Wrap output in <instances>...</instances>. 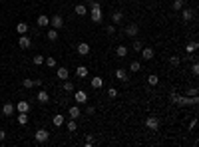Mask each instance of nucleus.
Segmentation results:
<instances>
[{"label": "nucleus", "instance_id": "f257e3e1", "mask_svg": "<svg viewBox=\"0 0 199 147\" xmlns=\"http://www.w3.org/2000/svg\"><path fill=\"white\" fill-rule=\"evenodd\" d=\"M124 34L128 36V38H135V36L139 34V24L137 22H129L128 26L124 28Z\"/></svg>", "mask_w": 199, "mask_h": 147}, {"label": "nucleus", "instance_id": "f03ea898", "mask_svg": "<svg viewBox=\"0 0 199 147\" xmlns=\"http://www.w3.org/2000/svg\"><path fill=\"white\" fill-rule=\"evenodd\" d=\"M34 139H36V143H46V141L50 139V131L48 129H38V131L34 133Z\"/></svg>", "mask_w": 199, "mask_h": 147}, {"label": "nucleus", "instance_id": "7ed1b4c3", "mask_svg": "<svg viewBox=\"0 0 199 147\" xmlns=\"http://www.w3.org/2000/svg\"><path fill=\"white\" fill-rule=\"evenodd\" d=\"M76 52H78V56H88V54H90V44L80 42V44L76 46Z\"/></svg>", "mask_w": 199, "mask_h": 147}, {"label": "nucleus", "instance_id": "20e7f679", "mask_svg": "<svg viewBox=\"0 0 199 147\" xmlns=\"http://www.w3.org/2000/svg\"><path fill=\"white\" fill-rule=\"evenodd\" d=\"M18 46H20L22 50H28V48L32 46V40H30V38H28L26 34H20V38H18Z\"/></svg>", "mask_w": 199, "mask_h": 147}, {"label": "nucleus", "instance_id": "39448f33", "mask_svg": "<svg viewBox=\"0 0 199 147\" xmlns=\"http://www.w3.org/2000/svg\"><path fill=\"white\" fill-rule=\"evenodd\" d=\"M181 16H183L185 22H191V20L195 18V10H191V8H181Z\"/></svg>", "mask_w": 199, "mask_h": 147}, {"label": "nucleus", "instance_id": "423d86ee", "mask_svg": "<svg viewBox=\"0 0 199 147\" xmlns=\"http://www.w3.org/2000/svg\"><path fill=\"white\" fill-rule=\"evenodd\" d=\"M50 26L54 28V30H60L62 26H64V20H62V16H54V18H50Z\"/></svg>", "mask_w": 199, "mask_h": 147}, {"label": "nucleus", "instance_id": "0eeeda50", "mask_svg": "<svg viewBox=\"0 0 199 147\" xmlns=\"http://www.w3.org/2000/svg\"><path fill=\"white\" fill-rule=\"evenodd\" d=\"M145 125H147L149 129H153V131H155V129L159 127V119H157L155 115H149V117L145 119Z\"/></svg>", "mask_w": 199, "mask_h": 147}, {"label": "nucleus", "instance_id": "6e6552de", "mask_svg": "<svg viewBox=\"0 0 199 147\" xmlns=\"http://www.w3.org/2000/svg\"><path fill=\"white\" fill-rule=\"evenodd\" d=\"M36 24H38L40 28H48V26H50V18H48L46 14H40V16H38V20H36Z\"/></svg>", "mask_w": 199, "mask_h": 147}, {"label": "nucleus", "instance_id": "1a4fd4ad", "mask_svg": "<svg viewBox=\"0 0 199 147\" xmlns=\"http://www.w3.org/2000/svg\"><path fill=\"white\" fill-rule=\"evenodd\" d=\"M139 54H141L143 60H153V50H151V48H145V46H143Z\"/></svg>", "mask_w": 199, "mask_h": 147}, {"label": "nucleus", "instance_id": "9d476101", "mask_svg": "<svg viewBox=\"0 0 199 147\" xmlns=\"http://www.w3.org/2000/svg\"><path fill=\"white\" fill-rule=\"evenodd\" d=\"M76 102H78V103H86L88 102V94L84 90H78V91H76Z\"/></svg>", "mask_w": 199, "mask_h": 147}, {"label": "nucleus", "instance_id": "9b49d317", "mask_svg": "<svg viewBox=\"0 0 199 147\" xmlns=\"http://www.w3.org/2000/svg\"><path fill=\"white\" fill-rule=\"evenodd\" d=\"M92 22H101V8H92Z\"/></svg>", "mask_w": 199, "mask_h": 147}, {"label": "nucleus", "instance_id": "f8f14e48", "mask_svg": "<svg viewBox=\"0 0 199 147\" xmlns=\"http://www.w3.org/2000/svg\"><path fill=\"white\" fill-rule=\"evenodd\" d=\"M56 75H58V79H62V82H64V79L70 78V72H68L66 68H58L56 70Z\"/></svg>", "mask_w": 199, "mask_h": 147}, {"label": "nucleus", "instance_id": "ddd939ff", "mask_svg": "<svg viewBox=\"0 0 199 147\" xmlns=\"http://www.w3.org/2000/svg\"><path fill=\"white\" fill-rule=\"evenodd\" d=\"M197 48H199V42H197V40H193V42H189V44H185V52H187V54H193Z\"/></svg>", "mask_w": 199, "mask_h": 147}, {"label": "nucleus", "instance_id": "4468645a", "mask_svg": "<svg viewBox=\"0 0 199 147\" xmlns=\"http://www.w3.org/2000/svg\"><path fill=\"white\" fill-rule=\"evenodd\" d=\"M16 110H18V113L20 111L28 113V111H30V103H28V102H18V103H16Z\"/></svg>", "mask_w": 199, "mask_h": 147}, {"label": "nucleus", "instance_id": "2eb2a0df", "mask_svg": "<svg viewBox=\"0 0 199 147\" xmlns=\"http://www.w3.org/2000/svg\"><path fill=\"white\" fill-rule=\"evenodd\" d=\"M88 74H90V72H88V68H86V66H78V68H76V75H78V78H88Z\"/></svg>", "mask_w": 199, "mask_h": 147}, {"label": "nucleus", "instance_id": "dca6fc26", "mask_svg": "<svg viewBox=\"0 0 199 147\" xmlns=\"http://www.w3.org/2000/svg\"><path fill=\"white\" fill-rule=\"evenodd\" d=\"M68 113H70L72 119H78V117L82 115V111H80V107H78V106H72L70 110H68Z\"/></svg>", "mask_w": 199, "mask_h": 147}, {"label": "nucleus", "instance_id": "f3484780", "mask_svg": "<svg viewBox=\"0 0 199 147\" xmlns=\"http://www.w3.org/2000/svg\"><path fill=\"white\" fill-rule=\"evenodd\" d=\"M52 123L56 125V127H62V125H64V115H62V113H56V115L52 117Z\"/></svg>", "mask_w": 199, "mask_h": 147}, {"label": "nucleus", "instance_id": "a211bd4d", "mask_svg": "<svg viewBox=\"0 0 199 147\" xmlns=\"http://www.w3.org/2000/svg\"><path fill=\"white\" fill-rule=\"evenodd\" d=\"M121 20H124V12L116 10V12L112 14V22H113V24H121Z\"/></svg>", "mask_w": 199, "mask_h": 147}, {"label": "nucleus", "instance_id": "6ab92c4d", "mask_svg": "<svg viewBox=\"0 0 199 147\" xmlns=\"http://www.w3.org/2000/svg\"><path fill=\"white\" fill-rule=\"evenodd\" d=\"M101 86H104V79H101L100 75H94V78H92V87H94V90H100Z\"/></svg>", "mask_w": 199, "mask_h": 147}, {"label": "nucleus", "instance_id": "aec40b11", "mask_svg": "<svg viewBox=\"0 0 199 147\" xmlns=\"http://www.w3.org/2000/svg\"><path fill=\"white\" fill-rule=\"evenodd\" d=\"M14 110H16V107L12 106V103H4V106H2V113H4V115H12Z\"/></svg>", "mask_w": 199, "mask_h": 147}, {"label": "nucleus", "instance_id": "412c9836", "mask_svg": "<svg viewBox=\"0 0 199 147\" xmlns=\"http://www.w3.org/2000/svg\"><path fill=\"white\" fill-rule=\"evenodd\" d=\"M116 56L117 58H125L128 56V48H125V46H117L116 48Z\"/></svg>", "mask_w": 199, "mask_h": 147}, {"label": "nucleus", "instance_id": "4be33fe9", "mask_svg": "<svg viewBox=\"0 0 199 147\" xmlns=\"http://www.w3.org/2000/svg\"><path fill=\"white\" fill-rule=\"evenodd\" d=\"M183 6H185L183 0H173V2H171V10H175V12H179Z\"/></svg>", "mask_w": 199, "mask_h": 147}, {"label": "nucleus", "instance_id": "5701e85b", "mask_svg": "<svg viewBox=\"0 0 199 147\" xmlns=\"http://www.w3.org/2000/svg\"><path fill=\"white\" fill-rule=\"evenodd\" d=\"M86 12H88L86 4H78V6H76V14L78 16H86Z\"/></svg>", "mask_w": 199, "mask_h": 147}, {"label": "nucleus", "instance_id": "b1692460", "mask_svg": "<svg viewBox=\"0 0 199 147\" xmlns=\"http://www.w3.org/2000/svg\"><path fill=\"white\" fill-rule=\"evenodd\" d=\"M16 32H18V34H26V32H28V24L26 22H20L18 26H16Z\"/></svg>", "mask_w": 199, "mask_h": 147}, {"label": "nucleus", "instance_id": "393cba45", "mask_svg": "<svg viewBox=\"0 0 199 147\" xmlns=\"http://www.w3.org/2000/svg\"><path fill=\"white\" fill-rule=\"evenodd\" d=\"M116 78H117V79H124V82H128V72H125V70H116Z\"/></svg>", "mask_w": 199, "mask_h": 147}, {"label": "nucleus", "instance_id": "a878e982", "mask_svg": "<svg viewBox=\"0 0 199 147\" xmlns=\"http://www.w3.org/2000/svg\"><path fill=\"white\" fill-rule=\"evenodd\" d=\"M18 123H20V125H26V123H28V113H24V111L18 113Z\"/></svg>", "mask_w": 199, "mask_h": 147}, {"label": "nucleus", "instance_id": "bb28decb", "mask_svg": "<svg viewBox=\"0 0 199 147\" xmlns=\"http://www.w3.org/2000/svg\"><path fill=\"white\" fill-rule=\"evenodd\" d=\"M48 99H50V95H48V94H46V91H44V90H42V91H38V102H42V103H46V102H48Z\"/></svg>", "mask_w": 199, "mask_h": 147}, {"label": "nucleus", "instance_id": "cd10ccee", "mask_svg": "<svg viewBox=\"0 0 199 147\" xmlns=\"http://www.w3.org/2000/svg\"><path fill=\"white\" fill-rule=\"evenodd\" d=\"M32 62H34V66H42L44 64V56H42V54H36V56L32 58Z\"/></svg>", "mask_w": 199, "mask_h": 147}, {"label": "nucleus", "instance_id": "c85d7f7f", "mask_svg": "<svg viewBox=\"0 0 199 147\" xmlns=\"http://www.w3.org/2000/svg\"><path fill=\"white\" fill-rule=\"evenodd\" d=\"M129 70H132V72H141V64H139L137 60H133L132 64H129Z\"/></svg>", "mask_w": 199, "mask_h": 147}, {"label": "nucleus", "instance_id": "c756f323", "mask_svg": "<svg viewBox=\"0 0 199 147\" xmlns=\"http://www.w3.org/2000/svg\"><path fill=\"white\" fill-rule=\"evenodd\" d=\"M64 91H74V82H70V79H64Z\"/></svg>", "mask_w": 199, "mask_h": 147}, {"label": "nucleus", "instance_id": "7c9ffc66", "mask_svg": "<svg viewBox=\"0 0 199 147\" xmlns=\"http://www.w3.org/2000/svg\"><path fill=\"white\" fill-rule=\"evenodd\" d=\"M157 82H159V78L155 74H151L149 78H147V83H149V86H157Z\"/></svg>", "mask_w": 199, "mask_h": 147}, {"label": "nucleus", "instance_id": "2f4dec72", "mask_svg": "<svg viewBox=\"0 0 199 147\" xmlns=\"http://www.w3.org/2000/svg\"><path fill=\"white\" fill-rule=\"evenodd\" d=\"M48 40H50V42L58 40V30H54V28H52V30H48Z\"/></svg>", "mask_w": 199, "mask_h": 147}, {"label": "nucleus", "instance_id": "473e14b6", "mask_svg": "<svg viewBox=\"0 0 199 147\" xmlns=\"http://www.w3.org/2000/svg\"><path fill=\"white\" fill-rule=\"evenodd\" d=\"M169 64H171V66H173V68H177V66H179V64H181V60H179V56H171V58H169Z\"/></svg>", "mask_w": 199, "mask_h": 147}, {"label": "nucleus", "instance_id": "72a5a7b5", "mask_svg": "<svg viewBox=\"0 0 199 147\" xmlns=\"http://www.w3.org/2000/svg\"><path fill=\"white\" fill-rule=\"evenodd\" d=\"M76 127H78V125H76V119H70V121H68V131H70V133H74Z\"/></svg>", "mask_w": 199, "mask_h": 147}, {"label": "nucleus", "instance_id": "f704fd0d", "mask_svg": "<svg viewBox=\"0 0 199 147\" xmlns=\"http://www.w3.org/2000/svg\"><path fill=\"white\" fill-rule=\"evenodd\" d=\"M141 48H143V42L141 40H133V50L135 52H141Z\"/></svg>", "mask_w": 199, "mask_h": 147}, {"label": "nucleus", "instance_id": "c9c22d12", "mask_svg": "<svg viewBox=\"0 0 199 147\" xmlns=\"http://www.w3.org/2000/svg\"><path fill=\"white\" fill-rule=\"evenodd\" d=\"M22 86L26 87V90H30V87H34V79H30V78H26V79H24V82H22Z\"/></svg>", "mask_w": 199, "mask_h": 147}, {"label": "nucleus", "instance_id": "e433bc0d", "mask_svg": "<svg viewBox=\"0 0 199 147\" xmlns=\"http://www.w3.org/2000/svg\"><path fill=\"white\" fill-rule=\"evenodd\" d=\"M108 95H109L112 99H116V98H117V90H116V87H108Z\"/></svg>", "mask_w": 199, "mask_h": 147}, {"label": "nucleus", "instance_id": "4c0bfd02", "mask_svg": "<svg viewBox=\"0 0 199 147\" xmlns=\"http://www.w3.org/2000/svg\"><path fill=\"white\" fill-rule=\"evenodd\" d=\"M46 66H48V68H54V66H56V60H54V58L52 56H50V58H46Z\"/></svg>", "mask_w": 199, "mask_h": 147}, {"label": "nucleus", "instance_id": "58836bf2", "mask_svg": "<svg viewBox=\"0 0 199 147\" xmlns=\"http://www.w3.org/2000/svg\"><path fill=\"white\" fill-rule=\"evenodd\" d=\"M177 98H179V94H177V91H171V94H169V102H171V103H175Z\"/></svg>", "mask_w": 199, "mask_h": 147}, {"label": "nucleus", "instance_id": "ea45409f", "mask_svg": "<svg viewBox=\"0 0 199 147\" xmlns=\"http://www.w3.org/2000/svg\"><path fill=\"white\" fill-rule=\"evenodd\" d=\"M191 74H193V75H199V64H197V62H193V66H191Z\"/></svg>", "mask_w": 199, "mask_h": 147}, {"label": "nucleus", "instance_id": "a19ab883", "mask_svg": "<svg viewBox=\"0 0 199 147\" xmlns=\"http://www.w3.org/2000/svg\"><path fill=\"white\" fill-rule=\"evenodd\" d=\"M113 32H116V26H113V24H109V26L105 28V34H109V36H112Z\"/></svg>", "mask_w": 199, "mask_h": 147}, {"label": "nucleus", "instance_id": "79ce46f5", "mask_svg": "<svg viewBox=\"0 0 199 147\" xmlns=\"http://www.w3.org/2000/svg\"><path fill=\"white\" fill-rule=\"evenodd\" d=\"M94 143H96V139H94L92 135H88V137H86V145L90 147V145H94Z\"/></svg>", "mask_w": 199, "mask_h": 147}, {"label": "nucleus", "instance_id": "37998d69", "mask_svg": "<svg viewBox=\"0 0 199 147\" xmlns=\"http://www.w3.org/2000/svg\"><path fill=\"white\" fill-rule=\"evenodd\" d=\"M86 113H88V115H94V113H96V107H94V106H90V107L86 110Z\"/></svg>", "mask_w": 199, "mask_h": 147}, {"label": "nucleus", "instance_id": "c03bdc74", "mask_svg": "<svg viewBox=\"0 0 199 147\" xmlns=\"http://www.w3.org/2000/svg\"><path fill=\"white\" fill-rule=\"evenodd\" d=\"M187 95H197V87H191V90L187 91Z\"/></svg>", "mask_w": 199, "mask_h": 147}, {"label": "nucleus", "instance_id": "a18cd8bd", "mask_svg": "<svg viewBox=\"0 0 199 147\" xmlns=\"http://www.w3.org/2000/svg\"><path fill=\"white\" fill-rule=\"evenodd\" d=\"M195 125H197V119H191V123H189V129H195Z\"/></svg>", "mask_w": 199, "mask_h": 147}, {"label": "nucleus", "instance_id": "49530a36", "mask_svg": "<svg viewBox=\"0 0 199 147\" xmlns=\"http://www.w3.org/2000/svg\"><path fill=\"white\" fill-rule=\"evenodd\" d=\"M90 6H92V8H101L100 2H96V0H94V2H90Z\"/></svg>", "mask_w": 199, "mask_h": 147}, {"label": "nucleus", "instance_id": "de8ad7c7", "mask_svg": "<svg viewBox=\"0 0 199 147\" xmlns=\"http://www.w3.org/2000/svg\"><path fill=\"white\" fill-rule=\"evenodd\" d=\"M6 139V131H2V129H0V141H4Z\"/></svg>", "mask_w": 199, "mask_h": 147}]
</instances>
